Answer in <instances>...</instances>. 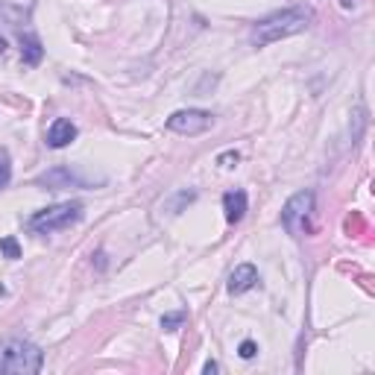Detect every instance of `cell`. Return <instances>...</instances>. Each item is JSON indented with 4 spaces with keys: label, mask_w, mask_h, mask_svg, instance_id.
<instances>
[{
    "label": "cell",
    "mask_w": 375,
    "mask_h": 375,
    "mask_svg": "<svg viewBox=\"0 0 375 375\" xmlns=\"http://www.w3.org/2000/svg\"><path fill=\"white\" fill-rule=\"evenodd\" d=\"M80 217H82V205L80 203H59V205H50V208H44V212L32 214L27 226L32 231H38V235H50V231L68 229Z\"/></svg>",
    "instance_id": "3"
},
{
    "label": "cell",
    "mask_w": 375,
    "mask_h": 375,
    "mask_svg": "<svg viewBox=\"0 0 375 375\" xmlns=\"http://www.w3.org/2000/svg\"><path fill=\"white\" fill-rule=\"evenodd\" d=\"M311 212H314V194L311 191L293 194L291 200H288V205L282 208L284 229H288L293 238H302L305 231H308V217H311Z\"/></svg>",
    "instance_id": "4"
},
{
    "label": "cell",
    "mask_w": 375,
    "mask_h": 375,
    "mask_svg": "<svg viewBox=\"0 0 375 375\" xmlns=\"http://www.w3.org/2000/svg\"><path fill=\"white\" fill-rule=\"evenodd\" d=\"M214 115L205 112V109H182V112H173L168 117V129L176 135H200V132L212 129Z\"/></svg>",
    "instance_id": "5"
},
{
    "label": "cell",
    "mask_w": 375,
    "mask_h": 375,
    "mask_svg": "<svg viewBox=\"0 0 375 375\" xmlns=\"http://www.w3.org/2000/svg\"><path fill=\"white\" fill-rule=\"evenodd\" d=\"M9 176H12V170H9V159L0 156V188L9 185Z\"/></svg>",
    "instance_id": "13"
},
{
    "label": "cell",
    "mask_w": 375,
    "mask_h": 375,
    "mask_svg": "<svg viewBox=\"0 0 375 375\" xmlns=\"http://www.w3.org/2000/svg\"><path fill=\"white\" fill-rule=\"evenodd\" d=\"M73 138H76V126L71 124V120L59 117V120H53V126H50V132H47V147L62 150V147H68Z\"/></svg>",
    "instance_id": "8"
},
{
    "label": "cell",
    "mask_w": 375,
    "mask_h": 375,
    "mask_svg": "<svg viewBox=\"0 0 375 375\" xmlns=\"http://www.w3.org/2000/svg\"><path fill=\"white\" fill-rule=\"evenodd\" d=\"M185 323V314L179 311V314H168V317H161V328L164 332H176V328H179Z\"/></svg>",
    "instance_id": "12"
},
{
    "label": "cell",
    "mask_w": 375,
    "mask_h": 375,
    "mask_svg": "<svg viewBox=\"0 0 375 375\" xmlns=\"http://www.w3.org/2000/svg\"><path fill=\"white\" fill-rule=\"evenodd\" d=\"M44 355L38 346L27 340H6L0 343V375H36L41 372Z\"/></svg>",
    "instance_id": "2"
},
{
    "label": "cell",
    "mask_w": 375,
    "mask_h": 375,
    "mask_svg": "<svg viewBox=\"0 0 375 375\" xmlns=\"http://www.w3.org/2000/svg\"><path fill=\"white\" fill-rule=\"evenodd\" d=\"M238 159H240V156H238V152H223V156H220L217 161H220V164H223V168H231V164H235Z\"/></svg>",
    "instance_id": "15"
},
{
    "label": "cell",
    "mask_w": 375,
    "mask_h": 375,
    "mask_svg": "<svg viewBox=\"0 0 375 375\" xmlns=\"http://www.w3.org/2000/svg\"><path fill=\"white\" fill-rule=\"evenodd\" d=\"M223 212H226L229 223H240L247 214V194L244 191H229L223 196Z\"/></svg>",
    "instance_id": "9"
},
{
    "label": "cell",
    "mask_w": 375,
    "mask_h": 375,
    "mask_svg": "<svg viewBox=\"0 0 375 375\" xmlns=\"http://www.w3.org/2000/svg\"><path fill=\"white\" fill-rule=\"evenodd\" d=\"M240 358H255V352H258V346L252 343V340H244V343H240Z\"/></svg>",
    "instance_id": "14"
},
{
    "label": "cell",
    "mask_w": 375,
    "mask_h": 375,
    "mask_svg": "<svg viewBox=\"0 0 375 375\" xmlns=\"http://www.w3.org/2000/svg\"><path fill=\"white\" fill-rule=\"evenodd\" d=\"M0 252H3V255L6 258H21V247H18V240L15 238H3V240H0Z\"/></svg>",
    "instance_id": "11"
},
{
    "label": "cell",
    "mask_w": 375,
    "mask_h": 375,
    "mask_svg": "<svg viewBox=\"0 0 375 375\" xmlns=\"http://www.w3.org/2000/svg\"><path fill=\"white\" fill-rule=\"evenodd\" d=\"M311 24V15L305 9H284V12H275L270 18H264L261 24H255L252 30V44L255 47H267L273 41H282V38H291L296 32L308 30Z\"/></svg>",
    "instance_id": "1"
},
{
    "label": "cell",
    "mask_w": 375,
    "mask_h": 375,
    "mask_svg": "<svg viewBox=\"0 0 375 375\" xmlns=\"http://www.w3.org/2000/svg\"><path fill=\"white\" fill-rule=\"evenodd\" d=\"M205 372H208V375L217 372V363H214V361H208V363H205Z\"/></svg>",
    "instance_id": "16"
},
{
    "label": "cell",
    "mask_w": 375,
    "mask_h": 375,
    "mask_svg": "<svg viewBox=\"0 0 375 375\" xmlns=\"http://www.w3.org/2000/svg\"><path fill=\"white\" fill-rule=\"evenodd\" d=\"M258 284V270L252 267V264H240L235 267V273L229 275V291L231 293H247Z\"/></svg>",
    "instance_id": "7"
},
{
    "label": "cell",
    "mask_w": 375,
    "mask_h": 375,
    "mask_svg": "<svg viewBox=\"0 0 375 375\" xmlns=\"http://www.w3.org/2000/svg\"><path fill=\"white\" fill-rule=\"evenodd\" d=\"M21 56H24V65H38L44 56V47L36 36H27L21 38Z\"/></svg>",
    "instance_id": "10"
},
{
    "label": "cell",
    "mask_w": 375,
    "mask_h": 375,
    "mask_svg": "<svg viewBox=\"0 0 375 375\" xmlns=\"http://www.w3.org/2000/svg\"><path fill=\"white\" fill-rule=\"evenodd\" d=\"M32 9H36V0H0V18L9 21L12 27L30 24Z\"/></svg>",
    "instance_id": "6"
}]
</instances>
